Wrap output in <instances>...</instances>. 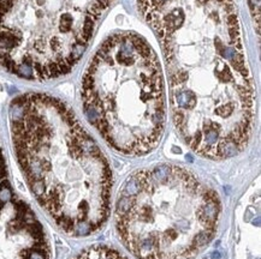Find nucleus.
Instances as JSON below:
<instances>
[{"instance_id":"f257e3e1","label":"nucleus","mask_w":261,"mask_h":259,"mask_svg":"<svg viewBox=\"0 0 261 259\" xmlns=\"http://www.w3.org/2000/svg\"><path fill=\"white\" fill-rule=\"evenodd\" d=\"M164 54L173 124L196 154L224 160L248 144L255 90L232 0H137Z\"/></svg>"},{"instance_id":"f03ea898","label":"nucleus","mask_w":261,"mask_h":259,"mask_svg":"<svg viewBox=\"0 0 261 259\" xmlns=\"http://www.w3.org/2000/svg\"><path fill=\"white\" fill-rule=\"evenodd\" d=\"M11 138L39 205L71 236H88L108 218L109 163L71 108L48 94L28 93L10 104Z\"/></svg>"},{"instance_id":"7ed1b4c3","label":"nucleus","mask_w":261,"mask_h":259,"mask_svg":"<svg viewBox=\"0 0 261 259\" xmlns=\"http://www.w3.org/2000/svg\"><path fill=\"white\" fill-rule=\"evenodd\" d=\"M81 99L88 121L114 150L146 155L166 121L164 74L155 51L139 34L108 36L90 59Z\"/></svg>"},{"instance_id":"20e7f679","label":"nucleus","mask_w":261,"mask_h":259,"mask_svg":"<svg viewBox=\"0 0 261 259\" xmlns=\"http://www.w3.org/2000/svg\"><path fill=\"white\" fill-rule=\"evenodd\" d=\"M215 191L188 169L158 164L132 173L119 190L116 228L137 259H190L214 238Z\"/></svg>"},{"instance_id":"39448f33","label":"nucleus","mask_w":261,"mask_h":259,"mask_svg":"<svg viewBox=\"0 0 261 259\" xmlns=\"http://www.w3.org/2000/svg\"><path fill=\"white\" fill-rule=\"evenodd\" d=\"M113 0H0V65L30 81L69 73Z\"/></svg>"},{"instance_id":"423d86ee","label":"nucleus","mask_w":261,"mask_h":259,"mask_svg":"<svg viewBox=\"0 0 261 259\" xmlns=\"http://www.w3.org/2000/svg\"><path fill=\"white\" fill-rule=\"evenodd\" d=\"M0 259H51L42 223L8 180L0 148Z\"/></svg>"},{"instance_id":"0eeeda50","label":"nucleus","mask_w":261,"mask_h":259,"mask_svg":"<svg viewBox=\"0 0 261 259\" xmlns=\"http://www.w3.org/2000/svg\"><path fill=\"white\" fill-rule=\"evenodd\" d=\"M249 2V7L252 11V14L255 19V25H256V30L259 34V25H260V0H248Z\"/></svg>"}]
</instances>
